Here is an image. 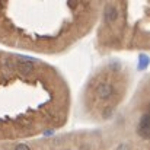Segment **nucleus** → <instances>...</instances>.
<instances>
[{"mask_svg":"<svg viewBox=\"0 0 150 150\" xmlns=\"http://www.w3.org/2000/svg\"><path fill=\"white\" fill-rule=\"evenodd\" d=\"M15 150H31V149H29L26 144H19V146H18Z\"/></svg>","mask_w":150,"mask_h":150,"instance_id":"obj_3","label":"nucleus"},{"mask_svg":"<svg viewBox=\"0 0 150 150\" xmlns=\"http://www.w3.org/2000/svg\"><path fill=\"white\" fill-rule=\"evenodd\" d=\"M137 128H139V130H137V131H139V136H140L142 139L147 140V139H149V114H147V112H144V114L142 115Z\"/></svg>","mask_w":150,"mask_h":150,"instance_id":"obj_2","label":"nucleus"},{"mask_svg":"<svg viewBox=\"0 0 150 150\" xmlns=\"http://www.w3.org/2000/svg\"><path fill=\"white\" fill-rule=\"evenodd\" d=\"M115 92H117V89H115L114 83L111 80H108V79L98 82L96 86H95V95L102 100L112 99L114 95H115Z\"/></svg>","mask_w":150,"mask_h":150,"instance_id":"obj_1","label":"nucleus"}]
</instances>
